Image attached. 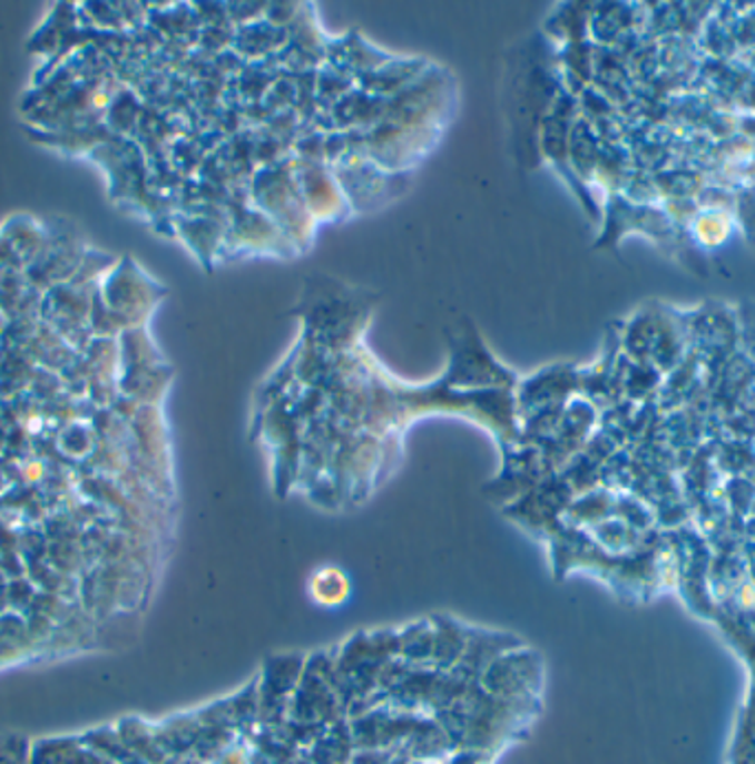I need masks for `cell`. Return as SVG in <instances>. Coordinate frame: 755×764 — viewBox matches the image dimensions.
I'll list each match as a JSON object with an SVG mask.
<instances>
[{"label": "cell", "instance_id": "cell-2", "mask_svg": "<svg viewBox=\"0 0 755 764\" xmlns=\"http://www.w3.org/2000/svg\"><path fill=\"white\" fill-rule=\"evenodd\" d=\"M105 105H107V96H105V94H96V96H94V107H96V109H102Z\"/></svg>", "mask_w": 755, "mask_h": 764}, {"label": "cell", "instance_id": "cell-1", "mask_svg": "<svg viewBox=\"0 0 755 764\" xmlns=\"http://www.w3.org/2000/svg\"><path fill=\"white\" fill-rule=\"evenodd\" d=\"M312 590H314L316 597L323 592L321 604L336 606V604L345 601L350 586H347V579H345L339 570H323V572H318V577L314 579Z\"/></svg>", "mask_w": 755, "mask_h": 764}]
</instances>
